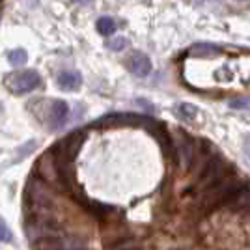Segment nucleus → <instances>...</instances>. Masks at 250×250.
I'll use <instances>...</instances> for the list:
<instances>
[{
	"mask_svg": "<svg viewBox=\"0 0 250 250\" xmlns=\"http://www.w3.org/2000/svg\"><path fill=\"white\" fill-rule=\"evenodd\" d=\"M243 153L247 157V161L250 163V135L245 136V140H243Z\"/></svg>",
	"mask_w": 250,
	"mask_h": 250,
	"instance_id": "obj_18",
	"label": "nucleus"
},
{
	"mask_svg": "<svg viewBox=\"0 0 250 250\" xmlns=\"http://www.w3.org/2000/svg\"><path fill=\"white\" fill-rule=\"evenodd\" d=\"M11 239V231L10 228L0 220V243H8Z\"/></svg>",
	"mask_w": 250,
	"mask_h": 250,
	"instance_id": "obj_16",
	"label": "nucleus"
},
{
	"mask_svg": "<svg viewBox=\"0 0 250 250\" xmlns=\"http://www.w3.org/2000/svg\"><path fill=\"white\" fill-rule=\"evenodd\" d=\"M67 114H69V106L65 101H52L51 104H47V114H45L43 124L47 125L51 131H56L65 124Z\"/></svg>",
	"mask_w": 250,
	"mask_h": 250,
	"instance_id": "obj_6",
	"label": "nucleus"
},
{
	"mask_svg": "<svg viewBox=\"0 0 250 250\" xmlns=\"http://www.w3.org/2000/svg\"><path fill=\"white\" fill-rule=\"evenodd\" d=\"M176 112L179 114V118H181V120H185V122H190V120H194V116L198 114L196 106H194V104H188V103H181L176 108Z\"/></svg>",
	"mask_w": 250,
	"mask_h": 250,
	"instance_id": "obj_13",
	"label": "nucleus"
},
{
	"mask_svg": "<svg viewBox=\"0 0 250 250\" xmlns=\"http://www.w3.org/2000/svg\"><path fill=\"white\" fill-rule=\"evenodd\" d=\"M228 170H229V167L226 161H222L220 157H213L211 163L202 170L200 179H198V185L204 188V190L209 187H213L215 183H219V181H222L224 177H228L226 176Z\"/></svg>",
	"mask_w": 250,
	"mask_h": 250,
	"instance_id": "obj_5",
	"label": "nucleus"
},
{
	"mask_svg": "<svg viewBox=\"0 0 250 250\" xmlns=\"http://www.w3.org/2000/svg\"><path fill=\"white\" fill-rule=\"evenodd\" d=\"M231 108H239V110H245V108H250V99H235L229 103Z\"/></svg>",
	"mask_w": 250,
	"mask_h": 250,
	"instance_id": "obj_17",
	"label": "nucleus"
},
{
	"mask_svg": "<svg viewBox=\"0 0 250 250\" xmlns=\"http://www.w3.org/2000/svg\"><path fill=\"white\" fill-rule=\"evenodd\" d=\"M95 26H97L99 34H103V36H110V34H114V30H116V21L112 19V17H101Z\"/></svg>",
	"mask_w": 250,
	"mask_h": 250,
	"instance_id": "obj_12",
	"label": "nucleus"
},
{
	"mask_svg": "<svg viewBox=\"0 0 250 250\" xmlns=\"http://www.w3.org/2000/svg\"><path fill=\"white\" fill-rule=\"evenodd\" d=\"M26 198L30 200V206L36 211H42L40 215L36 217H47L49 209H51L52 194L49 185L40 179V177H32V181H28V187H26Z\"/></svg>",
	"mask_w": 250,
	"mask_h": 250,
	"instance_id": "obj_2",
	"label": "nucleus"
},
{
	"mask_svg": "<svg viewBox=\"0 0 250 250\" xmlns=\"http://www.w3.org/2000/svg\"><path fill=\"white\" fill-rule=\"evenodd\" d=\"M56 83H58V86H60L62 90L71 92V90L81 88V84H83V75L79 73V71H62V73L58 75Z\"/></svg>",
	"mask_w": 250,
	"mask_h": 250,
	"instance_id": "obj_8",
	"label": "nucleus"
},
{
	"mask_svg": "<svg viewBox=\"0 0 250 250\" xmlns=\"http://www.w3.org/2000/svg\"><path fill=\"white\" fill-rule=\"evenodd\" d=\"M228 206L233 211H247V209H250V188H247V185H245L237 194H233V198L228 202Z\"/></svg>",
	"mask_w": 250,
	"mask_h": 250,
	"instance_id": "obj_9",
	"label": "nucleus"
},
{
	"mask_svg": "<svg viewBox=\"0 0 250 250\" xmlns=\"http://www.w3.org/2000/svg\"><path fill=\"white\" fill-rule=\"evenodd\" d=\"M243 187H245V183L237 177H224L222 181L215 183L213 187L206 188L204 198H202V209L204 211H213L215 208L228 204L229 200L233 198V194H237Z\"/></svg>",
	"mask_w": 250,
	"mask_h": 250,
	"instance_id": "obj_1",
	"label": "nucleus"
},
{
	"mask_svg": "<svg viewBox=\"0 0 250 250\" xmlns=\"http://www.w3.org/2000/svg\"><path fill=\"white\" fill-rule=\"evenodd\" d=\"M77 2H81V4H86V2H92V0H77Z\"/></svg>",
	"mask_w": 250,
	"mask_h": 250,
	"instance_id": "obj_19",
	"label": "nucleus"
},
{
	"mask_svg": "<svg viewBox=\"0 0 250 250\" xmlns=\"http://www.w3.org/2000/svg\"><path fill=\"white\" fill-rule=\"evenodd\" d=\"M0 110H2V106H0Z\"/></svg>",
	"mask_w": 250,
	"mask_h": 250,
	"instance_id": "obj_20",
	"label": "nucleus"
},
{
	"mask_svg": "<svg viewBox=\"0 0 250 250\" xmlns=\"http://www.w3.org/2000/svg\"><path fill=\"white\" fill-rule=\"evenodd\" d=\"M42 84V77L38 71H19V73H10L4 79L6 90H10L13 95H24L30 94Z\"/></svg>",
	"mask_w": 250,
	"mask_h": 250,
	"instance_id": "obj_3",
	"label": "nucleus"
},
{
	"mask_svg": "<svg viewBox=\"0 0 250 250\" xmlns=\"http://www.w3.org/2000/svg\"><path fill=\"white\" fill-rule=\"evenodd\" d=\"M127 43H129L127 38H116V40L106 43V47H108L110 51H124L125 47H127Z\"/></svg>",
	"mask_w": 250,
	"mask_h": 250,
	"instance_id": "obj_15",
	"label": "nucleus"
},
{
	"mask_svg": "<svg viewBox=\"0 0 250 250\" xmlns=\"http://www.w3.org/2000/svg\"><path fill=\"white\" fill-rule=\"evenodd\" d=\"M188 52H190L192 56H198V58H208V56H217V54L220 52V49L219 47H215V45L198 43V45H194Z\"/></svg>",
	"mask_w": 250,
	"mask_h": 250,
	"instance_id": "obj_10",
	"label": "nucleus"
},
{
	"mask_svg": "<svg viewBox=\"0 0 250 250\" xmlns=\"http://www.w3.org/2000/svg\"><path fill=\"white\" fill-rule=\"evenodd\" d=\"M26 60H28V54H26L24 49H15V51H11L10 54H8V62H10L11 65H15V67L24 65Z\"/></svg>",
	"mask_w": 250,
	"mask_h": 250,
	"instance_id": "obj_14",
	"label": "nucleus"
},
{
	"mask_svg": "<svg viewBox=\"0 0 250 250\" xmlns=\"http://www.w3.org/2000/svg\"><path fill=\"white\" fill-rule=\"evenodd\" d=\"M106 250H140V245L136 239H120L112 245H108Z\"/></svg>",
	"mask_w": 250,
	"mask_h": 250,
	"instance_id": "obj_11",
	"label": "nucleus"
},
{
	"mask_svg": "<svg viewBox=\"0 0 250 250\" xmlns=\"http://www.w3.org/2000/svg\"><path fill=\"white\" fill-rule=\"evenodd\" d=\"M127 69L136 77H147L151 71V60L144 52H133L127 58Z\"/></svg>",
	"mask_w": 250,
	"mask_h": 250,
	"instance_id": "obj_7",
	"label": "nucleus"
},
{
	"mask_svg": "<svg viewBox=\"0 0 250 250\" xmlns=\"http://www.w3.org/2000/svg\"><path fill=\"white\" fill-rule=\"evenodd\" d=\"M38 174H40V179H43L47 185H54L56 188H62V190H67V185L62 179V174H60V168L56 165V159H54V153L47 151L45 155L40 157L38 161Z\"/></svg>",
	"mask_w": 250,
	"mask_h": 250,
	"instance_id": "obj_4",
	"label": "nucleus"
}]
</instances>
